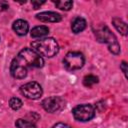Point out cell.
I'll return each instance as SVG.
<instances>
[{
	"mask_svg": "<svg viewBox=\"0 0 128 128\" xmlns=\"http://www.w3.org/2000/svg\"><path fill=\"white\" fill-rule=\"evenodd\" d=\"M31 49L34 50L40 56H45L49 58L55 56L59 51L57 41L51 37L35 40L31 43Z\"/></svg>",
	"mask_w": 128,
	"mask_h": 128,
	"instance_id": "obj_2",
	"label": "cell"
},
{
	"mask_svg": "<svg viewBox=\"0 0 128 128\" xmlns=\"http://www.w3.org/2000/svg\"><path fill=\"white\" fill-rule=\"evenodd\" d=\"M52 128H71V127L64 123H56L54 126H52Z\"/></svg>",
	"mask_w": 128,
	"mask_h": 128,
	"instance_id": "obj_18",
	"label": "cell"
},
{
	"mask_svg": "<svg viewBox=\"0 0 128 128\" xmlns=\"http://www.w3.org/2000/svg\"><path fill=\"white\" fill-rule=\"evenodd\" d=\"M22 105H23L22 101L19 98H17V97H12L10 99V101H9V106L13 110H19L22 107Z\"/></svg>",
	"mask_w": 128,
	"mask_h": 128,
	"instance_id": "obj_16",
	"label": "cell"
},
{
	"mask_svg": "<svg viewBox=\"0 0 128 128\" xmlns=\"http://www.w3.org/2000/svg\"><path fill=\"white\" fill-rule=\"evenodd\" d=\"M55 5L57 8L61 9V10H65V11H68L72 8L73 6V2L72 1H56L55 2Z\"/></svg>",
	"mask_w": 128,
	"mask_h": 128,
	"instance_id": "obj_15",
	"label": "cell"
},
{
	"mask_svg": "<svg viewBox=\"0 0 128 128\" xmlns=\"http://www.w3.org/2000/svg\"><path fill=\"white\" fill-rule=\"evenodd\" d=\"M36 18L42 22H51V23H55V22H59L61 21L62 17L60 14L56 13V12H52V11H45V12H41L39 14L36 15Z\"/></svg>",
	"mask_w": 128,
	"mask_h": 128,
	"instance_id": "obj_8",
	"label": "cell"
},
{
	"mask_svg": "<svg viewBox=\"0 0 128 128\" xmlns=\"http://www.w3.org/2000/svg\"><path fill=\"white\" fill-rule=\"evenodd\" d=\"M12 28L15 31L16 34H18L20 36H23V35L27 34V32L29 30V24H28L27 21H25L23 19H18L16 21H14V23L12 25Z\"/></svg>",
	"mask_w": 128,
	"mask_h": 128,
	"instance_id": "obj_9",
	"label": "cell"
},
{
	"mask_svg": "<svg viewBox=\"0 0 128 128\" xmlns=\"http://www.w3.org/2000/svg\"><path fill=\"white\" fill-rule=\"evenodd\" d=\"M112 23H113L114 27L116 28V30H117L119 33H121V34L124 35V36L127 35V24H126L122 19L115 17V18L112 19Z\"/></svg>",
	"mask_w": 128,
	"mask_h": 128,
	"instance_id": "obj_12",
	"label": "cell"
},
{
	"mask_svg": "<svg viewBox=\"0 0 128 128\" xmlns=\"http://www.w3.org/2000/svg\"><path fill=\"white\" fill-rule=\"evenodd\" d=\"M41 104H42V107L47 112H50V113L58 112L65 107L64 99L59 96H52V97L45 98Z\"/></svg>",
	"mask_w": 128,
	"mask_h": 128,
	"instance_id": "obj_7",
	"label": "cell"
},
{
	"mask_svg": "<svg viewBox=\"0 0 128 128\" xmlns=\"http://www.w3.org/2000/svg\"><path fill=\"white\" fill-rule=\"evenodd\" d=\"M8 7H9V5L6 1H0V12L5 11L6 9H8Z\"/></svg>",
	"mask_w": 128,
	"mask_h": 128,
	"instance_id": "obj_17",
	"label": "cell"
},
{
	"mask_svg": "<svg viewBox=\"0 0 128 128\" xmlns=\"http://www.w3.org/2000/svg\"><path fill=\"white\" fill-rule=\"evenodd\" d=\"M17 128H37L36 125L30 121L24 120V119H18L15 123Z\"/></svg>",
	"mask_w": 128,
	"mask_h": 128,
	"instance_id": "obj_14",
	"label": "cell"
},
{
	"mask_svg": "<svg viewBox=\"0 0 128 128\" xmlns=\"http://www.w3.org/2000/svg\"><path fill=\"white\" fill-rule=\"evenodd\" d=\"M85 28H86V21H85L84 18H82V17H76V18L72 21L71 29H72V31H73L75 34L82 32Z\"/></svg>",
	"mask_w": 128,
	"mask_h": 128,
	"instance_id": "obj_10",
	"label": "cell"
},
{
	"mask_svg": "<svg viewBox=\"0 0 128 128\" xmlns=\"http://www.w3.org/2000/svg\"><path fill=\"white\" fill-rule=\"evenodd\" d=\"M44 64L43 58L31 48H24L13 59L10 66L11 75L22 79L27 75L28 68H40Z\"/></svg>",
	"mask_w": 128,
	"mask_h": 128,
	"instance_id": "obj_1",
	"label": "cell"
},
{
	"mask_svg": "<svg viewBox=\"0 0 128 128\" xmlns=\"http://www.w3.org/2000/svg\"><path fill=\"white\" fill-rule=\"evenodd\" d=\"M120 68L122 69V71H123L124 75L126 76V75H127V64H126V62H125V61H123V62L120 64Z\"/></svg>",
	"mask_w": 128,
	"mask_h": 128,
	"instance_id": "obj_19",
	"label": "cell"
},
{
	"mask_svg": "<svg viewBox=\"0 0 128 128\" xmlns=\"http://www.w3.org/2000/svg\"><path fill=\"white\" fill-rule=\"evenodd\" d=\"M72 114L77 121L86 122V121L91 120L95 116V109L90 104L77 105L76 107L73 108Z\"/></svg>",
	"mask_w": 128,
	"mask_h": 128,
	"instance_id": "obj_5",
	"label": "cell"
},
{
	"mask_svg": "<svg viewBox=\"0 0 128 128\" xmlns=\"http://www.w3.org/2000/svg\"><path fill=\"white\" fill-rule=\"evenodd\" d=\"M42 4H44V2H37V1H33L32 2V5H33L34 9H38Z\"/></svg>",
	"mask_w": 128,
	"mask_h": 128,
	"instance_id": "obj_20",
	"label": "cell"
},
{
	"mask_svg": "<svg viewBox=\"0 0 128 128\" xmlns=\"http://www.w3.org/2000/svg\"><path fill=\"white\" fill-rule=\"evenodd\" d=\"M48 33H49V28L47 26H44V25L36 26L31 30V36L34 38L45 37L46 35H48Z\"/></svg>",
	"mask_w": 128,
	"mask_h": 128,
	"instance_id": "obj_11",
	"label": "cell"
},
{
	"mask_svg": "<svg viewBox=\"0 0 128 128\" xmlns=\"http://www.w3.org/2000/svg\"><path fill=\"white\" fill-rule=\"evenodd\" d=\"M96 83H98V77L95 75H92V74L86 75L83 79V84L86 87H92Z\"/></svg>",
	"mask_w": 128,
	"mask_h": 128,
	"instance_id": "obj_13",
	"label": "cell"
},
{
	"mask_svg": "<svg viewBox=\"0 0 128 128\" xmlns=\"http://www.w3.org/2000/svg\"><path fill=\"white\" fill-rule=\"evenodd\" d=\"M94 34L99 42L107 43L109 51L115 55L120 53V45L115 37V35L110 31L106 25H97L94 29Z\"/></svg>",
	"mask_w": 128,
	"mask_h": 128,
	"instance_id": "obj_3",
	"label": "cell"
},
{
	"mask_svg": "<svg viewBox=\"0 0 128 128\" xmlns=\"http://www.w3.org/2000/svg\"><path fill=\"white\" fill-rule=\"evenodd\" d=\"M84 63H85L84 55L80 52H75V51L68 52L63 59V64L65 68L70 71L78 70L82 68Z\"/></svg>",
	"mask_w": 128,
	"mask_h": 128,
	"instance_id": "obj_4",
	"label": "cell"
},
{
	"mask_svg": "<svg viewBox=\"0 0 128 128\" xmlns=\"http://www.w3.org/2000/svg\"><path fill=\"white\" fill-rule=\"evenodd\" d=\"M20 91L26 98L33 99V100L40 98L42 96V93H43L41 85L35 81L28 82V83L22 85L20 88Z\"/></svg>",
	"mask_w": 128,
	"mask_h": 128,
	"instance_id": "obj_6",
	"label": "cell"
}]
</instances>
